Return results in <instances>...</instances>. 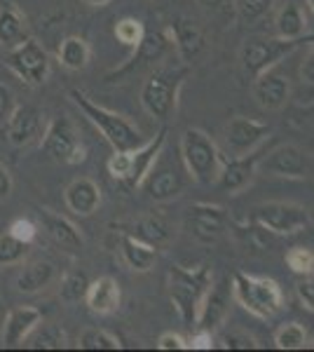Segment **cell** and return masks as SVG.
Here are the masks:
<instances>
[{
  "label": "cell",
  "instance_id": "cell-15",
  "mask_svg": "<svg viewBox=\"0 0 314 352\" xmlns=\"http://www.w3.org/2000/svg\"><path fill=\"white\" fill-rule=\"evenodd\" d=\"M262 157V151L247 153L239 157H225L218 174V188L225 192H242L254 181L256 172H258V160Z\"/></svg>",
  "mask_w": 314,
  "mask_h": 352
},
{
  "label": "cell",
  "instance_id": "cell-20",
  "mask_svg": "<svg viewBox=\"0 0 314 352\" xmlns=\"http://www.w3.org/2000/svg\"><path fill=\"white\" fill-rule=\"evenodd\" d=\"M64 202L73 214H78V217H92L101 207L99 184L87 179V176H80V179L68 184V188L64 190Z\"/></svg>",
  "mask_w": 314,
  "mask_h": 352
},
{
  "label": "cell",
  "instance_id": "cell-9",
  "mask_svg": "<svg viewBox=\"0 0 314 352\" xmlns=\"http://www.w3.org/2000/svg\"><path fill=\"white\" fill-rule=\"evenodd\" d=\"M5 66H8L14 76H19L26 85L38 87V85H43L49 76V54L38 41L26 38V41H21L19 45L10 47L8 56H5Z\"/></svg>",
  "mask_w": 314,
  "mask_h": 352
},
{
  "label": "cell",
  "instance_id": "cell-1",
  "mask_svg": "<svg viewBox=\"0 0 314 352\" xmlns=\"http://www.w3.org/2000/svg\"><path fill=\"white\" fill-rule=\"evenodd\" d=\"M169 298L179 312L181 322L188 329H197L199 312L207 300L209 289L214 287V275L209 265H197V268H181L171 265L169 268Z\"/></svg>",
  "mask_w": 314,
  "mask_h": 352
},
{
  "label": "cell",
  "instance_id": "cell-46",
  "mask_svg": "<svg viewBox=\"0 0 314 352\" xmlns=\"http://www.w3.org/2000/svg\"><path fill=\"white\" fill-rule=\"evenodd\" d=\"M235 0H197V5L202 10H207V12H216V10H223L227 8V5H232Z\"/></svg>",
  "mask_w": 314,
  "mask_h": 352
},
{
  "label": "cell",
  "instance_id": "cell-34",
  "mask_svg": "<svg viewBox=\"0 0 314 352\" xmlns=\"http://www.w3.org/2000/svg\"><path fill=\"white\" fill-rule=\"evenodd\" d=\"M144 36H146L144 21L134 19V16H124V19H120L115 24V38L124 47L136 50L141 45V41H144Z\"/></svg>",
  "mask_w": 314,
  "mask_h": 352
},
{
  "label": "cell",
  "instance_id": "cell-31",
  "mask_svg": "<svg viewBox=\"0 0 314 352\" xmlns=\"http://www.w3.org/2000/svg\"><path fill=\"white\" fill-rule=\"evenodd\" d=\"M28 348L33 350H61L66 348V333L61 331L59 327H36L31 333H28Z\"/></svg>",
  "mask_w": 314,
  "mask_h": 352
},
{
  "label": "cell",
  "instance_id": "cell-28",
  "mask_svg": "<svg viewBox=\"0 0 314 352\" xmlns=\"http://www.w3.org/2000/svg\"><path fill=\"white\" fill-rule=\"evenodd\" d=\"M56 59L66 71H82L87 68L89 59H92V50H89L87 41L78 36H68L61 41L59 50H56Z\"/></svg>",
  "mask_w": 314,
  "mask_h": 352
},
{
  "label": "cell",
  "instance_id": "cell-40",
  "mask_svg": "<svg viewBox=\"0 0 314 352\" xmlns=\"http://www.w3.org/2000/svg\"><path fill=\"white\" fill-rule=\"evenodd\" d=\"M16 109V96L8 85L0 82V127H5L10 120V116L14 113Z\"/></svg>",
  "mask_w": 314,
  "mask_h": 352
},
{
  "label": "cell",
  "instance_id": "cell-49",
  "mask_svg": "<svg viewBox=\"0 0 314 352\" xmlns=\"http://www.w3.org/2000/svg\"><path fill=\"white\" fill-rule=\"evenodd\" d=\"M312 275H314V272H312Z\"/></svg>",
  "mask_w": 314,
  "mask_h": 352
},
{
  "label": "cell",
  "instance_id": "cell-7",
  "mask_svg": "<svg viewBox=\"0 0 314 352\" xmlns=\"http://www.w3.org/2000/svg\"><path fill=\"white\" fill-rule=\"evenodd\" d=\"M300 41H282V38H247L239 52V64H242V73L247 80L254 82L260 73L275 68L279 61L298 50Z\"/></svg>",
  "mask_w": 314,
  "mask_h": 352
},
{
  "label": "cell",
  "instance_id": "cell-45",
  "mask_svg": "<svg viewBox=\"0 0 314 352\" xmlns=\"http://www.w3.org/2000/svg\"><path fill=\"white\" fill-rule=\"evenodd\" d=\"M12 188H14L12 174H10V169L5 167L3 162H0V202L8 200V197L12 195Z\"/></svg>",
  "mask_w": 314,
  "mask_h": 352
},
{
  "label": "cell",
  "instance_id": "cell-11",
  "mask_svg": "<svg viewBox=\"0 0 314 352\" xmlns=\"http://www.w3.org/2000/svg\"><path fill=\"white\" fill-rule=\"evenodd\" d=\"M270 124L256 120V118L237 116L225 124V146L230 151V157L247 155L258 151L270 139Z\"/></svg>",
  "mask_w": 314,
  "mask_h": 352
},
{
  "label": "cell",
  "instance_id": "cell-32",
  "mask_svg": "<svg viewBox=\"0 0 314 352\" xmlns=\"http://www.w3.org/2000/svg\"><path fill=\"white\" fill-rule=\"evenodd\" d=\"M78 348L80 350H120L122 343H120L117 336H113L106 329H85L78 338Z\"/></svg>",
  "mask_w": 314,
  "mask_h": 352
},
{
  "label": "cell",
  "instance_id": "cell-38",
  "mask_svg": "<svg viewBox=\"0 0 314 352\" xmlns=\"http://www.w3.org/2000/svg\"><path fill=\"white\" fill-rule=\"evenodd\" d=\"M8 232H10V235H14L16 240L31 244L38 237V223L33 219H28V217H21V219H14L12 223H10Z\"/></svg>",
  "mask_w": 314,
  "mask_h": 352
},
{
  "label": "cell",
  "instance_id": "cell-35",
  "mask_svg": "<svg viewBox=\"0 0 314 352\" xmlns=\"http://www.w3.org/2000/svg\"><path fill=\"white\" fill-rule=\"evenodd\" d=\"M28 247H31V244L16 240V237L10 235V232L0 235V265L21 263V261L26 258V254H28Z\"/></svg>",
  "mask_w": 314,
  "mask_h": 352
},
{
  "label": "cell",
  "instance_id": "cell-4",
  "mask_svg": "<svg viewBox=\"0 0 314 352\" xmlns=\"http://www.w3.org/2000/svg\"><path fill=\"white\" fill-rule=\"evenodd\" d=\"M232 296L249 315L258 320H270L284 308V292L270 277L249 275V272H235L232 275Z\"/></svg>",
  "mask_w": 314,
  "mask_h": 352
},
{
  "label": "cell",
  "instance_id": "cell-27",
  "mask_svg": "<svg viewBox=\"0 0 314 352\" xmlns=\"http://www.w3.org/2000/svg\"><path fill=\"white\" fill-rule=\"evenodd\" d=\"M227 285H214L209 289L207 300L202 305V312H199V320H197V329H209L214 331L216 327L223 322L227 310Z\"/></svg>",
  "mask_w": 314,
  "mask_h": 352
},
{
  "label": "cell",
  "instance_id": "cell-44",
  "mask_svg": "<svg viewBox=\"0 0 314 352\" xmlns=\"http://www.w3.org/2000/svg\"><path fill=\"white\" fill-rule=\"evenodd\" d=\"M300 80L302 85H307V87H314V47L307 52V56L302 59L300 64Z\"/></svg>",
  "mask_w": 314,
  "mask_h": 352
},
{
  "label": "cell",
  "instance_id": "cell-16",
  "mask_svg": "<svg viewBox=\"0 0 314 352\" xmlns=\"http://www.w3.org/2000/svg\"><path fill=\"white\" fill-rule=\"evenodd\" d=\"M40 122H43V113L36 106L16 104L14 113L10 116L8 124H5L10 144L16 146V148H24V146L33 144L40 134Z\"/></svg>",
  "mask_w": 314,
  "mask_h": 352
},
{
  "label": "cell",
  "instance_id": "cell-6",
  "mask_svg": "<svg viewBox=\"0 0 314 352\" xmlns=\"http://www.w3.org/2000/svg\"><path fill=\"white\" fill-rule=\"evenodd\" d=\"M188 76V66L183 68H159L144 82L141 89V106L155 120H169L179 106V92Z\"/></svg>",
  "mask_w": 314,
  "mask_h": 352
},
{
  "label": "cell",
  "instance_id": "cell-18",
  "mask_svg": "<svg viewBox=\"0 0 314 352\" xmlns=\"http://www.w3.org/2000/svg\"><path fill=\"white\" fill-rule=\"evenodd\" d=\"M171 41H174V47L179 52V59L183 64H190L192 59H197L199 52L207 45V38H204L202 28L195 19L190 16H179V19L171 24Z\"/></svg>",
  "mask_w": 314,
  "mask_h": 352
},
{
  "label": "cell",
  "instance_id": "cell-2",
  "mask_svg": "<svg viewBox=\"0 0 314 352\" xmlns=\"http://www.w3.org/2000/svg\"><path fill=\"white\" fill-rule=\"evenodd\" d=\"M68 96H71L73 104L82 111V116L87 118L101 134H104V139L113 146V151H131L146 141L144 134H141V129L136 127L134 122L127 120V118L120 116L115 111H108L104 106H99L85 92L71 89Z\"/></svg>",
  "mask_w": 314,
  "mask_h": 352
},
{
  "label": "cell",
  "instance_id": "cell-30",
  "mask_svg": "<svg viewBox=\"0 0 314 352\" xmlns=\"http://www.w3.org/2000/svg\"><path fill=\"white\" fill-rule=\"evenodd\" d=\"M310 343V333L298 322H287L275 331V345L279 350H305Z\"/></svg>",
  "mask_w": 314,
  "mask_h": 352
},
{
  "label": "cell",
  "instance_id": "cell-43",
  "mask_svg": "<svg viewBox=\"0 0 314 352\" xmlns=\"http://www.w3.org/2000/svg\"><path fill=\"white\" fill-rule=\"evenodd\" d=\"M157 350H188V338L176 331H164L157 338Z\"/></svg>",
  "mask_w": 314,
  "mask_h": 352
},
{
  "label": "cell",
  "instance_id": "cell-12",
  "mask_svg": "<svg viewBox=\"0 0 314 352\" xmlns=\"http://www.w3.org/2000/svg\"><path fill=\"white\" fill-rule=\"evenodd\" d=\"M227 214L221 204L197 202L188 209L186 214V228L190 235L202 244H214L221 240L223 230H225Z\"/></svg>",
  "mask_w": 314,
  "mask_h": 352
},
{
  "label": "cell",
  "instance_id": "cell-41",
  "mask_svg": "<svg viewBox=\"0 0 314 352\" xmlns=\"http://www.w3.org/2000/svg\"><path fill=\"white\" fill-rule=\"evenodd\" d=\"M295 294H298L302 308L314 312V275H302V280L295 285Z\"/></svg>",
  "mask_w": 314,
  "mask_h": 352
},
{
  "label": "cell",
  "instance_id": "cell-10",
  "mask_svg": "<svg viewBox=\"0 0 314 352\" xmlns=\"http://www.w3.org/2000/svg\"><path fill=\"white\" fill-rule=\"evenodd\" d=\"M40 148H43L45 155L54 162L78 164L85 160V148L78 139L76 124L71 122L68 116H56L54 120L49 122Z\"/></svg>",
  "mask_w": 314,
  "mask_h": 352
},
{
  "label": "cell",
  "instance_id": "cell-24",
  "mask_svg": "<svg viewBox=\"0 0 314 352\" xmlns=\"http://www.w3.org/2000/svg\"><path fill=\"white\" fill-rule=\"evenodd\" d=\"M120 240V256H122L124 265L134 272H148L155 265L157 261V249L150 247V244L136 240L129 232H117Z\"/></svg>",
  "mask_w": 314,
  "mask_h": 352
},
{
  "label": "cell",
  "instance_id": "cell-17",
  "mask_svg": "<svg viewBox=\"0 0 314 352\" xmlns=\"http://www.w3.org/2000/svg\"><path fill=\"white\" fill-rule=\"evenodd\" d=\"M85 303L94 315L108 317L115 315L122 305V289H120L117 280L111 275H104L99 280L89 282L87 294H85Z\"/></svg>",
  "mask_w": 314,
  "mask_h": 352
},
{
  "label": "cell",
  "instance_id": "cell-36",
  "mask_svg": "<svg viewBox=\"0 0 314 352\" xmlns=\"http://www.w3.org/2000/svg\"><path fill=\"white\" fill-rule=\"evenodd\" d=\"M232 5L242 24H256L272 10V0H235Z\"/></svg>",
  "mask_w": 314,
  "mask_h": 352
},
{
  "label": "cell",
  "instance_id": "cell-13",
  "mask_svg": "<svg viewBox=\"0 0 314 352\" xmlns=\"http://www.w3.org/2000/svg\"><path fill=\"white\" fill-rule=\"evenodd\" d=\"M258 172L282 179H302L307 174V155L295 144H282L270 153H262L258 160Z\"/></svg>",
  "mask_w": 314,
  "mask_h": 352
},
{
  "label": "cell",
  "instance_id": "cell-19",
  "mask_svg": "<svg viewBox=\"0 0 314 352\" xmlns=\"http://www.w3.org/2000/svg\"><path fill=\"white\" fill-rule=\"evenodd\" d=\"M40 322H43V312L38 308H33V305L12 308L3 327V345L5 348H19V345H24L28 333H31Z\"/></svg>",
  "mask_w": 314,
  "mask_h": 352
},
{
  "label": "cell",
  "instance_id": "cell-3",
  "mask_svg": "<svg viewBox=\"0 0 314 352\" xmlns=\"http://www.w3.org/2000/svg\"><path fill=\"white\" fill-rule=\"evenodd\" d=\"M167 144V127H162L155 134V139L144 141L141 146L131 151H115L106 162V169L117 184L127 186V188H139L144 186L146 176L150 174L153 164L159 160L162 148Z\"/></svg>",
  "mask_w": 314,
  "mask_h": 352
},
{
  "label": "cell",
  "instance_id": "cell-48",
  "mask_svg": "<svg viewBox=\"0 0 314 352\" xmlns=\"http://www.w3.org/2000/svg\"><path fill=\"white\" fill-rule=\"evenodd\" d=\"M305 5H307V8H310V12L314 14V0H305Z\"/></svg>",
  "mask_w": 314,
  "mask_h": 352
},
{
  "label": "cell",
  "instance_id": "cell-22",
  "mask_svg": "<svg viewBox=\"0 0 314 352\" xmlns=\"http://www.w3.org/2000/svg\"><path fill=\"white\" fill-rule=\"evenodd\" d=\"M117 230L129 232V235H134L136 240L150 244V247H155V249L171 240L169 221L164 217H159V214H146V217L131 221L127 226H117Z\"/></svg>",
  "mask_w": 314,
  "mask_h": 352
},
{
  "label": "cell",
  "instance_id": "cell-14",
  "mask_svg": "<svg viewBox=\"0 0 314 352\" xmlns=\"http://www.w3.org/2000/svg\"><path fill=\"white\" fill-rule=\"evenodd\" d=\"M254 99L262 111H282L291 99V80L284 73L270 68V71L260 73L254 82Z\"/></svg>",
  "mask_w": 314,
  "mask_h": 352
},
{
  "label": "cell",
  "instance_id": "cell-39",
  "mask_svg": "<svg viewBox=\"0 0 314 352\" xmlns=\"http://www.w3.org/2000/svg\"><path fill=\"white\" fill-rule=\"evenodd\" d=\"M218 343H221V348H225V350H254V348H258V343H256V340L244 331H225Z\"/></svg>",
  "mask_w": 314,
  "mask_h": 352
},
{
  "label": "cell",
  "instance_id": "cell-8",
  "mask_svg": "<svg viewBox=\"0 0 314 352\" xmlns=\"http://www.w3.org/2000/svg\"><path fill=\"white\" fill-rule=\"evenodd\" d=\"M251 219L272 235H295L312 226L310 212L295 202H262L254 207Z\"/></svg>",
  "mask_w": 314,
  "mask_h": 352
},
{
  "label": "cell",
  "instance_id": "cell-37",
  "mask_svg": "<svg viewBox=\"0 0 314 352\" xmlns=\"http://www.w3.org/2000/svg\"><path fill=\"white\" fill-rule=\"evenodd\" d=\"M287 265L295 275H312L314 272V252L307 247H293L287 252Z\"/></svg>",
  "mask_w": 314,
  "mask_h": 352
},
{
  "label": "cell",
  "instance_id": "cell-47",
  "mask_svg": "<svg viewBox=\"0 0 314 352\" xmlns=\"http://www.w3.org/2000/svg\"><path fill=\"white\" fill-rule=\"evenodd\" d=\"M85 5H92V8H104V5H108L111 0H82Z\"/></svg>",
  "mask_w": 314,
  "mask_h": 352
},
{
  "label": "cell",
  "instance_id": "cell-33",
  "mask_svg": "<svg viewBox=\"0 0 314 352\" xmlns=\"http://www.w3.org/2000/svg\"><path fill=\"white\" fill-rule=\"evenodd\" d=\"M89 287V277L85 270H71L68 275L61 280V298L66 303H76V300H85Z\"/></svg>",
  "mask_w": 314,
  "mask_h": 352
},
{
  "label": "cell",
  "instance_id": "cell-29",
  "mask_svg": "<svg viewBox=\"0 0 314 352\" xmlns=\"http://www.w3.org/2000/svg\"><path fill=\"white\" fill-rule=\"evenodd\" d=\"M21 41H26V26L21 14L12 5H0V45L14 47Z\"/></svg>",
  "mask_w": 314,
  "mask_h": 352
},
{
  "label": "cell",
  "instance_id": "cell-26",
  "mask_svg": "<svg viewBox=\"0 0 314 352\" xmlns=\"http://www.w3.org/2000/svg\"><path fill=\"white\" fill-rule=\"evenodd\" d=\"M54 277H56V268L49 261H33V263L21 268L14 285H16V292H21V294H38L52 285Z\"/></svg>",
  "mask_w": 314,
  "mask_h": 352
},
{
  "label": "cell",
  "instance_id": "cell-42",
  "mask_svg": "<svg viewBox=\"0 0 314 352\" xmlns=\"http://www.w3.org/2000/svg\"><path fill=\"white\" fill-rule=\"evenodd\" d=\"M216 348V338L209 329H195L190 338H188V350H211Z\"/></svg>",
  "mask_w": 314,
  "mask_h": 352
},
{
  "label": "cell",
  "instance_id": "cell-21",
  "mask_svg": "<svg viewBox=\"0 0 314 352\" xmlns=\"http://www.w3.org/2000/svg\"><path fill=\"white\" fill-rule=\"evenodd\" d=\"M38 219L45 232H47L61 249H66V252H80V249L85 247L82 232H80L66 217L54 214L52 209H38Z\"/></svg>",
  "mask_w": 314,
  "mask_h": 352
},
{
  "label": "cell",
  "instance_id": "cell-5",
  "mask_svg": "<svg viewBox=\"0 0 314 352\" xmlns=\"http://www.w3.org/2000/svg\"><path fill=\"white\" fill-rule=\"evenodd\" d=\"M181 157H183L188 174L202 186H214L218 181L223 160H225L216 141L197 127L186 129L181 136Z\"/></svg>",
  "mask_w": 314,
  "mask_h": 352
},
{
  "label": "cell",
  "instance_id": "cell-25",
  "mask_svg": "<svg viewBox=\"0 0 314 352\" xmlns=\"http://www.w3.org/2000/svg\"><path fill=\"white\" fill-rule=\"evenodd\" d=\"M275 31L282 41H300L307 33V16L293 0H287L275 14Z\"/></svg>",
  "mask_w": 314,
  "mask_h": 352
},
{
  "label": "cell",
  "instance_id": "cell-23",
  "mask_svg": "<svg viewBox=\"0 0 314 352\" xmlns=\"http://www.w3.org/2000/svg\"><path fill=\"white\" fill-rule=\"evenodd\" d=\"M146 190H148V197L153 202H169L174 197L181 195L183 190V181H181V174L176 172L174 167H155L153 164L150 174L146 176Z\"/></svg>",
  "mask_w": 314,
  "mask_h": 352
}]
</instances>
